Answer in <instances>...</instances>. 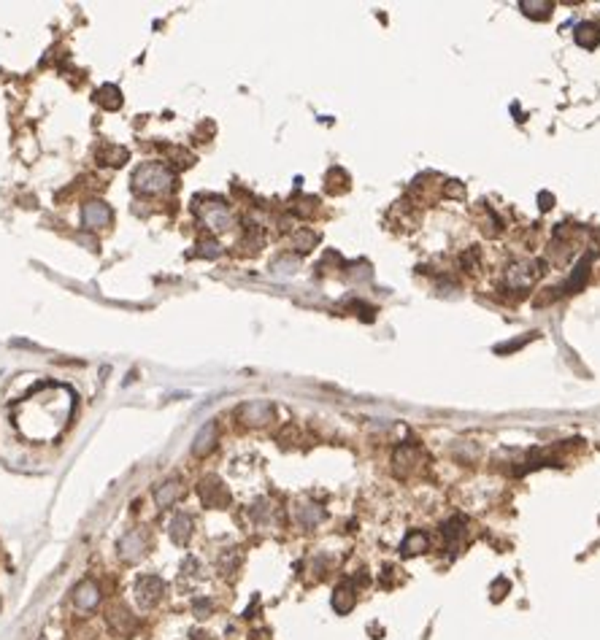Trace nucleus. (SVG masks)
<instances>
[{
  "label": "nucleus",
  "instance_id": "obj_16",
  "mask_svg": "<svg viewBox=\"0 0 600 640\" xmlns=\"http://www.w3.org/2000/svg\"><path fill=\"white\" fill-rule=\"evenodd\" d=\"M427 546H430V541H427L425 532L422 530H411L406 535L403 546H400V551H403V557H417V554H425Z\"/></svg>",
  "mask_w": 600,
  "mask_h": 640
},
{
  "label": "nucleus",
  "instance_id": "obj_6",
  "mask_svg": "<svg viewBox=\"0 0 600 640\" xmlns=\"http://www.w3.org/2000/svg\"><path fill=\"white\" fill-rule=\"evenodd\" d=\"M165 594V584L160 575H141L135 581V600L141 608H154Z\"/></svg>",
  "mask_w": 600,
  "mask_h": 640
},
{
  "label": "nucleus",
  "instance_id": "obj_24",
  "mask_svg": "<svg viewBox=\"0 0 600 640\" xmlns=\"http://www.w3.org/2000/svg\"><path fill=\"white\" fill-rule=\"evenodd\" d=\"M314 244H317V235L311 230H300L295 235V249L298 251H308V249H314Z\"/></svg>",
  "mask_w": 600,
  "mask_h": 640
},
{
  "label": "nucleus",
  "instance_id": "obj_22",
  "mask_svg": "<svg viewBox=\"0 0 600 640\" xmlns=\"http://www.w3.org/2000/svg\"><path fill=\"white\" fill-rule=\"evenodd\" d=\"M519 8L525 11L527 17H533V19H544L551 11V3L549 0H522Z\"/></svg>",
  "mask_w": 600,
  "mask_h": 640
},
{
  "label": "nucleus",
  "instance_id": "obj_20",
  "mask_svg": "<svg viewBox=\"0 0 600 640\" xmlns=\"http://www.w3.org/2000/svg\"><path fill=\"white\" fill-rule=\"evenodd\" d=\"M419 462V448L417 446H400L398 451H395V465H398V470H411L414 465Z\"/></svg>",
  "mask_w": 600,
  "mask_h": 640
},
{
  "label": "nucleus",
  "instance_id": "obj_12",
  "mask_svg": "<svg viewBox=\"0 0 600 640\" xmlns=\"http://www.w3.org/2000/svg\"><path fill=\"white\" fill-rule=\"evenodd\" d=\"M74 603L81 611H92L100 603V589L95 581H81L74 589Z\"/></svg>",
  "mask_w": 600,
  "mask_h": 640
},
{
  "label": "nucleus",
  "instance_id": "obj_10",
  "mask_svg": "<svg viewBox=\"0 0 600 640\" xmlns=\"http://www.w3.org/2000/svg\"><path fill=\"white\" fill-rule=\"evenodd\" d=\"M354 605H357V589H354V584L351 581H341L333 589V608H335V614L341 616L351 614Z\"/></svg>",
  "mask_w": 600,
  "mask_h": 640
},
{
  "label": "nucleus",
  "instance_id": "obj_4",
  "mask_svg": "<svg viewBox=\"0 0 600 640\" xmlns=\"http://www.w3.org/2000/svg\"><path fill=\"white\" fill-rule=\"evenodd\" d=\"M147 548H149V535H147L144 530H130V532H125V535L119 538V543H117V551H119V557H122L125 562H138V559H144Z\"/></svg>",
  "mask_w": 600,
  "mask_h": 640
},
{
  "label": "nucleus",
  "instance_id": "obj_2",
  "mask_svg": "<svg viewBox=\"0 0 600 640\" xmlns=\"http://www.w3.org/2000/svg\"><path fill=\"white\" fill-rule=\"evenodd\" d=\"M195 211H198L200 219L206 222V227H211V230H230V224H233L230 208H227L225 200H219V197H200Z\"/></svg>",
  "mask_w": 600,
  "mask_h": 640
},
{
  "label": "nucleus",
  "instance_id": "obj_27",
  "mask_svg": "<svg viewBox=\"0 0 600 640\" xmlns=\"http://www.w3.org/2000/svg\"><path fill=\"white\" fill-rule=\"evenodd\" d=\"M295 268H298V262H295V260H290V257L278 260V262L274 265L276 276H290V273H295Z\"/></svg>",
  "mask_w": 600,
  "mask_h": 640
},
{
  "label": "nucleus",
  "instance_id": "obj_30",
  "mask_svg": "<svg viewBox=\"0 0 600 640\" xmlns=\"http://www.w3.org/2000/svg\"><path fill=\"white\" fill-rule=\"evenodd\" d=\"M192 640H214L208 632H203V630H198V632H192Z\"/></svg>",
  "mask_w": 600,
  "mask_h": 640
},
{
  "label": "nucleus",
  "instance_id": "obj_13",
  "mask_svg": "<svg viewBox=\"0 0 600 640\" xmlns=\"http://www.w3.org/2000/svg\"><path fill=\"white\" fill-rule=\"evenodd\" d=\"M214 446H217V424H214V421H206V424L200 427V432L195 435V441H192V454H195V457H206Z\"/></svg>",
  "mask_w": 600,
  "mask_h": 640
},
{
  "label": "nucleus",
  "instance_id": "obj_8",
  "mask_svg": "<svg viewBox=\"0 0 600 640\" xmlns=\"http://www.w3.org/2000/svg\"><path fill=\"white\" fill-rule=\"evenodd\" d=\"M238 419L244 424H251V427H260V424H268L274 419V405L268 400H251V403H244L238 408Z\"/></svg>",
  "mask_w": 600,
  "mask_h": 640
},
{
  "label": "nucleus",
  "instance_id": "obj_14",
  "mask_svg": "<svg viewBox=\"0 0 600 640\" xmlns=\"http://www.w3.org/2000/svg\"><path fill=\"white\" fill-rule=\"evenodd\" d=\"M95 157H98L100 165H111V168H119V165H125L127 157H130V151H127L125 146H114V144H103V146L95 151Z\"/></svg>",
  "mask_w": 600,
  "mask_h": 640
},
{
  "label": "nucleus",
  "instance_id": "obj_25",
  "mask_svg": "<svg viewBox=\"0 0 600 640\" xmlns=\"http://www.w3.org/2000/svg\"><path fill=\"white\" fill-rule=\"evenodd\" d=\"M198 254L200 257H208V260H214V257H219L222 254V246L217 244V241H203L198 246Z\"/></svg>",
  "mask_w": 600,
  "mask_h": 640
},
{
  "label": "nucleus",
  "instance_id": "obj_21",
  "mask_svg": "<svg viewBox=\"0 0 600 640\" xmlns=\"http://www.w3.org/2000/svg\"><path fill=\"white\" fill-rule=\"evenodd\" d=\"M441 532H444V538L449 541V546H457V541H462V538H465V519L462 516L449 519V521L441 527Z\"/></svg>",
  "mask_w": 600,
  "mask_h": 640
},
{
  "label": "nucleus",
  "instance_id": "obj_5",
  "mask_svg": "<svg viewBox=\"0 0 600 640\" xmlns=\"http://www.w3.org/2000/svg\"><path fill=\"white\" fill-rule=\"evenodd\" d=\"M538 273H541L538 262H533V260H517V262L508 265L506 281H508L511 289H527V287H533V281L538 278Z\"/></svg>",
  "mask_w": 600,
  "mask_h": 640
},
{
  "label": "nucleus",
  "instance_id": "obj_9",
  "mask_svg": "<svg viewBox=\"0 0 600 640\" xmlns=\"http://www.w3.org/2000/svg\"><path fill=\"white\" fill-rule=\"evenodd\" d=\"M81 222H84V227H90V230L108 227V222H111V208H108V203H103V200H90V203L81 208Z\"/></svg>",
  "mask_w": 600,
  "mask_h": 640
},
{
  "label": "nucleus",
  "instance_id": "obj_17",
  "mask_svg": "<svg viewBox=\"0 0 600 640\" xmlns=\"http://www.w3.org/2000/svg\"><path fill=\"white\" fill-rule=\"evenodd\" d=\"M178 497H181V484L171 478V481H165V484H160V487H157V492H154V503H157L160 508H171Z\"/></svg>",
  "mask_w": 600,
  "mask_h": 640
},
{
  "label": "nucleus",
  "instance_id": "obj_19",
  "mask_svg": "<svg viewBox=\"0 0 600 640\" xmlns=\"http://www.w3.org/2000/svg\"><path fill=\"white\" fill-rule=\"evenodd\" d=\"M298 521L303 527H317L319 521H325V511L319 505H311V503L298 505Z\"/></svg>",
  "mask_w": 600,
  "mask_h": 640
},
{
  "label": "nucleus",
  "instance_id": "obj_26",
  "mask_svg": "<svg viewBox=\"0 0 600 640\" xmlns=\"http://www.w3.org/2000/svg\"><path fill=\"white\" fill-rule=\"evenodd\" d=\"M508 589H511L508 578H498V581L492 584V589H490V591H492V600H495V603H500V600H503V597L508 594Z\"/></svg>",
  "mask_w": 600,
  "mask_h": 640
},
{
  "label": "nucleus",
  "instance_id": "obj_15",
  "mask_svg": "<svg viewBox=\"0 0 600 640\" xmlns=\"http://www.w3.org/2000/svg\"><path fill=\"white\" fill-rule=\"evenodd\" d=\"M95 100L106 111H119L122 108V90L117 84H103L95 90Z\"/></svg>",
  "mask_w": 600,
  "mask_h": 640
},
{
  "label": "nucleus",
  "instance_id": "obj_29",
  "mask_svg": "<svg viewBox=\"0 0 600 640\" xmlns=\"http://www.w3.org/2000/svg\"><path fill=\"white\" fill-rule=\"evenodd\" d=\"M538 203H541V211H549L551 205H554V197H551L549 192H541V195H538Z\"/></svg>",
  "mask_w": 600,
  "mask_h": 640
},
{
  "label": "nucleus",
  "instance_id": "obj_1",
  "mask_svg": "<svg viewBox=\"0 0 600 640\" xmlns=\"http://www.w3.org/2000/svg\"><path fill=\"white\" fill-rule=\"evenodd\" d=\"M174 187V171L162 162H144L133 173V192L138 195H162Z\"/></svg>",
  "mask_w": 600,
  "mask_h": 640
},
{
  "label": "nucleus",
  "instance_id": "obj_18",
  "mask_svg": "<svg viewBox=\"0 0 600 640\" xmlns=\"http://www.w3.org/2000/svg\"><path fill=\"white\" fill-rule=\"evenodd\" d=\"M574 38L578 47H584V49H595L600 44V30L592 22H581V25L574 30Z\"/></svg>",
  "mask_w": 600,
  "mask_h": 640
},
{
  "label": "nucleus",
  "instance_id": "obj_28",
  "mask_svg": "<svg viewBox=\"0 0 600 640\" xmlns=\"http://www.w3.org/2000/svg\"><path fill=\"white\" fill-rule=\"evenodd\" d=\"M211 608H214V603H211V600H195V605H192L195 616H200V618H206V616L211 614Z\"/></svg>",
  "mask_w": 600,
  "mask_h": 640
},
{
  "label": "nucleus",
  "instance_id": "obj_11",
  "mask_svg": "<svg viewBox=\"0 0 600 640\" xmlns=\"http://www.w3.org/2000/svg\"><path fill=\"white\" fill-rule=\"evenodd\" d=\"M192 530H195V521H192L190 514H176L171 519V524H168V535H171V541L176 546H187L190 538H192Z\"/></svg>",
  "mask_w": 600,
  "mask_h": 640
},
{
  "label": "nucleus",
  "instance_id": "obj_3",
  "mask_svg": "<svg viewBox=\"0 0 600 640\" xmlns=\"http://www.w3.org/2000/svg\"><path fill=\"white\" fill-rule=\"evenodd\" d=\"M198 494H200V503H203L206 508H227V505H230V492H227L225 481H222L219 475H206V478H200Z\"/></svg>",
  "mask_w": 600,
  "mask_h": 640
},
{
  "label": "nucleus",
  "instance_id": "obj_23",
  "mask_svg": "<svg viewBox=\"0 0 600 640\" xmlns=\"http://www.w3.org/2000/svg\"><path fill=\"white\" fill-rule=\"evenodd\" d=\"M587 276H590V257H584L578 265H576V273L571 276V281H568V292H576V289H581V284L587 281Z\"/></svg>",
  "mask_w": 600,
  "mask_h": 640
},
{
  "label": "nucleus",
  "instance_id": "obj_7",
  "mask_svg": "<svg viewBox=\"0 0 600 640\" xmlns=\"http://www.w3.org/2000/svg\"><path fill=\"white\" fill-rule=\"evenodd\" d=\"M106 621H108V627H111L117 635H122V638H130V635H135V632H138V618L130 614V608H127V605H119V603L108 608Z\"/></svg>",
  "mask_w": 600,
  "mask_h": 640
}]
</instances>
